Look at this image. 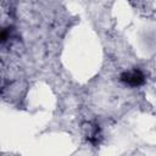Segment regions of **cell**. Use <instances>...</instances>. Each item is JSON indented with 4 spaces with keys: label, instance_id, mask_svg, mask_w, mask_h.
<instances>
[{
    "label": "cell",
    "instance_id": "1",
    "mask_svg": "<svg viewBox=\"0 0 156 156\" xmlns=\"http://www.w3.org/2000/svg\"><path fill=\"white\" fill-rule=\"evenodd\" d=\"M119 79L129 87H140L145 83V76L140 69L126 71L119 76Z\"/></svg>",
    "mask_w": 156,
    "mask_h": 156
}]
</instances>
